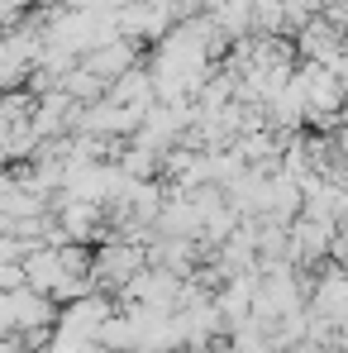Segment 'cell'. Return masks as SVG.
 Here are the masks:
<instances>
[{
    "instance_id": "obj_6",
    "label": "cell",
    "mask_w": 348,
    "mask_h": 353,
    "mask_svg": "<svg viewBox=\"0 0 348 353\" xmlns=\"http://www.w3.org/2000/svg\"><path fill=\"white\" fill-rule=\"evenodd\" d=\"M0 344H5V334H0Z\"/></svg>"
},
{
    "instance_id": "obj_2",
    "label": "cell",
    "mask_w": 348,
    "mask_h": 353,
    "mask_svg": "<svg viewBox=\"0 0 348 353\" xmlns=\"http://www.w3.org/2000/svg\"><path fill=\"white\" fill-rule=\"evenodd\" d=\"M310 315H320L325 325H344L348 320V272L344 268H325V277L310 287Z\"/></svg>"
},
{
    "instance_id": "obj_1",
    "label": "cell",
    "mask_w": 348,
    "mask_h": 353,
    "mask_svg": "<svg viewBox=\"0 0 348 353\" xmlns=\"http://www.w3.org/2000/svg\"><path fill=\"white\" fill-rule=\"evenodd\" d=\"M148 268V243H124V239H105L91 272H96V287H129L139 272Z\"/></svg>"
},
{
    "instance_id": "obj_5",
    "label": "cell",
    "mask_w": 348,
    "mask_h": 353,
    "mask_svg": "<svg viewBox=\"0 0 348 353\" xmlns=\"http://www.w3.org/2000/svg\"><path fill=\"white\" fill-rule=\"evenodd\" d=\"M334 148H339V158H344V163H348V124H344V129H339V134H334Z\"/></svg>"
},
{
    "instance_id": "obj_3",
    "label": "cell",
    "mask_w": 348,
    "mask_h": 353,
    "mask_svg": "<svg viewBox=\"0 0 348 353\" xmlns=\"http://www.w3.org/2000/svg\"><path fill=\"white\" fill-rule=\"evenodd\" d=\"M24 287L48 292L53 301H58V287H62V248H53V243H34V248L24 253Z\"/></svg>"
},
{
    "instance_id": "obj_4",
    "label": "cell",
    "mask_w": 348,
    "mask_h": 353,
    "mask_svg": "<svg viewBox=\"0 0 348 353\" xmlns=\"http://www.w3.org/2000/svg\"><path fill=\"white\" fill-rule=\"evenodd\" d=\"M81 67H86V72H96V77L110 86V81H119L129 67H139V48H134V39H110V43H101L96 53H86Z\"/></svg>"
}]
</instances>
